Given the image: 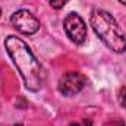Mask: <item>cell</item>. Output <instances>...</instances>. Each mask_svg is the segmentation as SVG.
Segmentation results:
<instances>
[{"mask_svg":"<svg viewBox=\"0 0 126 126\" xmlns=\"http://www.w3.org/2000/svg\"><path fill=\"white\" fill-rule=\"evenodd\" d=\"M4 47L19 70V75L24 81V85L30 91H38L44 85L46 73L40 62L32 54L31 48L24 40L16 35H9L4 40Z\"/></svg>","mask_w":126,"mask_h":126,"instance_id":"1","label":"cell"},{"mask_svg":"<svg viewBox=\"0 0 126 126\" xmlns=\"http://www.w3.org/2000/svg\"><path fill=\"white\" fill-rule=\"evenodd\" d=\"M91 28L98 38L114 53L126 51V35L119 28L116 19L103 9H94L90 16Z\"/></svg>","mask_w":126,"mask_h":126,"instance_id":"2","label":"cell"},{"mask_svg":"<svg viewBox=\"0 0 126 126\" xmlns=\"http://www.w3.org/2000/svg\"><path fill=\"white\" fill-rule=\"evenodd\" d=\"M63 27H64L67 37L75 44H82L87 40V25L78 13L75 12L69 13L63 21Z\"/></svg>","mask_w":126,"mask_h":126,"instance_id":"3","label":"cell"},{"mask_svg":"<svg viewBox=\"0 0 126 126\" xmlns=\"http://www.w3.org/2000/svg\"><path fill=\"white\" fill-rule=\"evenodd\" d=\"M10 22L12 25L22 34H27V35H31L40 30V21L32 15L31 12L25 10V9H21L18 12H15L10 18Z\"/></svg>","mask_w":126,"mask_h":126,"instance_id":"4","label":"cell"},{"mask_svg":"<svg viewBox=\"0 0 126 126\" xmlns=\"http://www.w3.org/2000/svg\"><path fill=\"white\" fill-rule=\"evenodd\" d=\"M85 76L79 72H67L59 79V91L66 97L76 95L85 87Z\"/></svg>","mask_w":126,"mask_h":126,"instance_id":"5","label":"cell"},{"mask_svg":"<svg viewBox=\"0 0 126 126\" xmlns=\"http://www.w3.org/2000/svg\"><path fill=\"white\" fill-rule=\"evenodd\" d=\"M66 3H67V0H50V4L53 9H62L66 6Z\"/></svg>","mask_w":126,"mask_h":126,"instance_id":"6","label":"cell"},{"mask_svg":"<svg viewBox=\"0 0 126 126\" xmlns=\"http://www.w3.org/2000/svg\"><path fill=\"white\" fill-rule=\"evenodd\" d=\"M119 101H120V104L126 109V87H123L120 90V93H119Z\"/></svg>","mask_w":126,"mask_h":126,"instance_id":"7","label":"cell"},{"mask_svg":"<svg viewBox=\"0 0 126 126\" xmlns=\"http://www.w3.org/2000/svg\"><path fill=\"white\" fill-rule=\"evenodd\" d=\"M82 126H93V125H91V122H90V120H84Z\"/></svg>","mask_w":126,"mask_h":126,"instance_id":"8","label":"cell"},{"mask_svg":"<svg viewBox=\"0 0 126 126\" xmlns=\"http://www.w3.org/2000/svg\"><path fill=\"white\" fill-rule=\"evenodd\" d=\"M119 1H120L122 4H125V6H126V0H119Z\"/></svg>","mask_w":126,"mask_h":126,"instance_id":"9","label":"cell"},{"mask_svg":"<svg viewBox=\"0 0 126 126\" xmlns=\"http://www.w3.org/2000/svg\"><path fill=\"white\" fill-rule=\"evenodd\" d=\"M16 126H21V125H16Z\"/></svg>","mask_w":126,"mask_h":126,"instance_id":"10","label":"cell"}]
</instances>
